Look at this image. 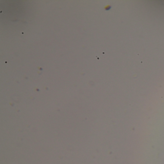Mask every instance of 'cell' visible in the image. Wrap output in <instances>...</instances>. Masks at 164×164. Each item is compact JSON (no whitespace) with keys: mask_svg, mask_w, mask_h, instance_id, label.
<instances>
[{"mask_svg":"<svg viewBox=\"0 0 164 164\" xmlns=\"http://www.w3.org/2000/svg\"><path fill=\"white\" fill-rule=\"evenodd\" d=\"M111 6L110 5H108V6H106L105 7V9L106 10H109L111 9Z\"/></svg>","mask_w":164,"mask_h":164,"instance_id":"cell-1","label":"cell"}]
</instances>
